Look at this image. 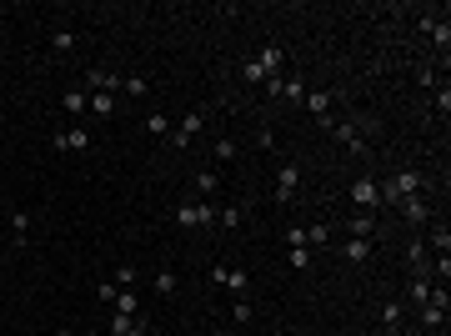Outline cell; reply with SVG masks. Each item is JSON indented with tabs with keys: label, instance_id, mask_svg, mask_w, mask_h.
<instances>
[{
	"label": "cell",
	"instance_id": "obj_10",
	"mask_svg": "<svg viewBox=\"0 0 451 336\" xmlns=\"http://www.w3.org/2000/svg\"><path fill=\"white\" fill-rule=\"evenodd\" d=\"M421 326H426V331H436V326H446V291H441L436 301H426V306H421Z\"/></svg>",
	"mask_w": 451,
	"mask_h": 336
},
{
	"label": "cell",
	"instance_id": "obj_36",
	"mask_svg": "<svg viewBox=\"0 0 451 336\" xmlns=\"http://www.w3.org/2000/svg\"><path fill=\"white\" fill-rule=\"evenodd\" d=\"M96 336H111V331H96Z\"/></svg>",
	"mask_w": 451,
	"mask_h": 336
},
{
	"label": "cell",
	"instance_id": "obj_4",
	"mask_svg": "<svg viewBox=\"0 0 451 336\" xmlns=\"http://www.w3.org/2000/svg\"><path fill=\"white\" fill-rule=\"evenodd\" d=\"M296 191H301V166H281V171H276V201H281V206H291L296 201Z\"/></svg>",
	"mask_w": 451,
	"mask_h": 336
},
{
	"label": "cell",
	"instance_id": "obj_18",
	"mask_svg": "<svg viewBox=\"0 0 451 336\" xmlns=\"http://www.w3.org/2000/svg\"><path fill=\"white\" fill-rule=\"evenodd\" d=\"M421 30H426V35H432L436 46L446 51V40H451V26H446V20H432V15H421Z\"/></svg>",
	"mask_w": 451,
	"mask_h": 336
},
{
	"label": "cell",
	"instance_id": "obj_33",
	"mask_svg": "<svg viewBox=\"0 0 451 336\" xmlns=\"http://www.w3.org/2000/svg\"><path fill=\"white\" fill-rule=\"evenodd\" d=\"M116 286L131 291V286H136V266H121V271H116Z\"/></svg>",
	"mask_w": 451,
	"mask_h": 336
},
{
	"label": "cell",
	"instance_id": "obj_21",
	"mask_svg": "<svg viewBox=\"0 0 451 336\" xmlns=\"http://www.w3.org/2000/svg\"><path fill=\"white\" fill-rule=\"evenodd\" d=\"M276 96H286V100H306V80H301V76H286Z\"/></svg>",
	"mask_w": 451,
	"mask_h": 336
},
{
	"label": "cell",
	"instance_id": "obj_19",
	"mask_svg": "<svg viewBox=\"0 0 451 336\" xmlns=\"http://www.w3.org/2000/svg\"><path fill=\"white\" fill-rule=\"evenodd\" d=\"M426 246H432L436 256H446V251H451V231H446V221H441V226H432V236H426Z\"/></svg>",
	"mask_w": 451,
	"mask_h": 336
},
{
	"label": "cell",
	"instance_id": "obj_16",
	"mask_svg": "<svg viewBox=\"0 0 451 336\" xmlns=\"http://www.w3.org/2000/svg\"><path fill=\"white\" fill-rule=\"evenodd\" d=\"M51 51H55V55H71V51H76V30H71V26H55V30H51Z\"/></svg>",
	"mask_w": 451,
	"mask_h": 336
},
{
	"label": "cell",
	"instance_id": "obj_34",
	"mask_svg": "<svg viewBox=\"0 0 451 336\" xmlns=\"http://www.w3.org/2000/svg\"><path fill=\"white\" fill-rule=\"evenodd\" d=\"M96 297H100V301H116V297H121V286H116V281H100V286H96Z\"/></svg>",
	"mask_w": 451,
	"mask_h": 336
},
{
	"label": "cell",
	"instance_id": "obj_11",
	"mask_svg": "<svg viewBox=\"0 0 451 336\" xmlns=\"http://www.w3.org/2000/svg\"><path fill=\"white\" fill-rule=\"evenodd\" d=\"M341 256L356 261V266H366L371 261V241H361V236H346V246H341Z\"/></svg>",
	"mask_w": 451,
	"mask_h": 336
},
{
	"label": "cell",
	"instance_id": "obj_13",
	"mask_svg": "<svg viewBox=\"0 0 451 336\" xmlns=\"http://www.w3.org/2000/svg\"><path fill=\"white\" fill-rule=\"evenodd\" d=\"M111 336H145V317H111Z\"/></svg>",
	"mask_w": 451,
	"mask_h": 336
},
{
	"label": "cell",
	"instance_id": "obj_24",
	"mask_svg": "<svg viewBox=\"0 0 451 336\" xmlns=\"http://www.w3.org/2000/svg\"><path fill=\"white\" fill-rule=\"evenodd\" d=\"M156 291H161V297H176V291H181V276H176V271H156Z\"/></svg>",
	"mask_w": 451,
	"mask_h": 336
},
{
	"label": "cell",
	"instance_id": "obj_6",
	"mask_svg": "<svg viewBox=\"0 0 451 336\" xmlns=\"http://www.w3.org/2000/svg\"><path fill=\"white\" fill-rule=\"evenodd\" d=\"M351 201H356V211H376V206H381V186H376L371 176H361V181L351 186Z\"/></svg>",
	"mask_w": 451,
	"mask_h": 336
},
{
	"label": "cell",
	"instance_id": "obj_9",
	"mask_svg": "<svg viewBox=\"0 0 451 336\" xmlns=\"http://www.w3.org/2000/svg\"><path fill=\"white\" fill-rule=\"evenodd\" d=\"M196 131H201V111H191L181 125H170V136H166V141H170V145H191V141H196Z\"/></svg>",
	"mask_w": 451,
	"mask_h": 336
},
{
	"label": "cell",
	"instance_id": "obj_7",
	"mask_svg": "<svg viewBox=\"0 0 451 336\" xmlns=\"http://www.w3.org/2000/svg\"><path fill=\"white\" fill-rule=\"evenodd\" d=\"M396 206H401V216L412 221V226H426V221H432V201H426V196H406V201H396Z\"/></svg>",
	"mask_w": 451,
	"mask_h": 336
},
{
	"label": "cell",
	"instance_id": "obj_35",
	"mask_svg": "<svg viewBox=\"0 0 451 336\" xmlns=\"http://www.w3.org/2000/svg\"><path fill=\"white\" fill-rule=\"evenodd\" d=\"M55 336H76V331H66V326H60V331H55Z\"/></svg>",
	"mask_w": 451,
	"mask_h": 336
},
{
	"label": "cell",
	"instance_id": "obj_12",
	"mask_svg": "<svg viewBox=\"0 0 451 336\" xmlns=\"http://www.w3.org/2000/svg\"><path fill=\"white\" fill-rule=\"evenodd\" d=\"M346 231H351V236H361V241H371V236H376V216H371V211H356V216L346 221Z\"/></svg>",
	"mask_w": 451,
	"mask_h": 336
},
{
	"label": "cell",
	"instance_id": "obj_27",
	"mask_svg": "<svg viewBox=\"0 0 451 336\" xmlns=\"http://www.w3.org/2000/svg\"><path fill=\"white\" fill-rule=\"evenodd\" d=\"M111 306H116V317H141V311H136V291H121Z\"/></svg>",
	"mask_w": 451,
	"mask_h": 336
},
{
	"label": "cell",
	"instance_id": "obj_23",
	"mask_svg": "<svg viewBox=\"0 0 451 336\" xmlns=\"http://www.w3.org/2000/svg\"><path fill=\"white\" fill-rule=\"evenodd\" d=\"M85 100H91V96H85V86H76V91H66V96H60V106H66L71 116H80V111H85Z\"/></svg>",
	"mask_w": 451,
	"mask_h": 336
},
{
	"label": "cell",
	"instance_id": "obj_17",
	"mask_svg": "<svg viewBox=\"0 0 451 336\" xmlns=\"http://www.w3.org/2000/svg\"><path fill=\"white\" fill-rule=\"evenodd\" d=\"M10 241H15V246L30 241V211H10Z\"/></svg>",
	"mask_w": 451,
	"mask_h": 336
},
{
	"label": "cell",
	"instance_id": "obj_20",
	"mask_svg": "<svg viewBox=\"0 0 451 336\" xmlns=\"http://www.w3.org/2000/svg\"><path fill=\"white\" fill-rule=\"evenodd\" d=\"M381 326H386V336H396V326H401V301H386V306H381Z\"/></svg>",
	"mask_w": 451,
	"mask_h": 336
},
{
	"label": "cell",
	"instance_id": "obj_31",
	"mask_svg": "<svg viewBox=\"0 0 451 336\" xmlns=\"http://www.w3.org/2000/svg\"><path fill=\"white\" fill-rule=\"evenodd\" d=\"M231 317H236V321H241V326H246V321L256 317V306H251V301L241 297V301H236V306H231Z\"/></svg>",
	"mask_w": 451,
	"mask_h": 336
},
{
	"label": "cell",
	"instance_id": "obj_29",
	"mask_svg": "<svg viewBox=\"0 0 451 336\" xmlns=\"http://www.w3.org/2000/svg\"><path fill=\"white\" fill-rule=\"evenodd\" d=\"M121 91H125V96H145V91H150V80H145V76H125V80H121Z\"/></svg>",
	"mask_w": 451,
	"mask_h": 336
},
{
	"label": "cell",
	"instance_id": "obj_5",
	"mask_svg": "<svg viewBox=\"0 0 451 336\" xmlns=\"http://www.w3.org/2000/svg\"><path fill=\"white\" fill-rule=\"evenodd\" d=\"M55 151H91V131L85 125H66V131H55Z\"/></svg>",
	"mask_w": 451,
	"mask_h": 336
},
{
	"label": "cell",
	"instance_id": "obj_22",
	"mask_svg": "<svg viewBox=\"0 0 451 336\" xmlns=\"http://www.w3.org/2000/svg\"><path fill=\"white\" fill-rule=\"evenodd\" d=\"M216 191H221V176H216V171H201V176H196V196L206 201V196H216Z\"/></svg>",
	"mask_w": 451,
	"mask_h": 336
},
{
	"label": "cell",
	"instance_id": "obj_8",
	"mask_svg": "<svg viewBox=\"0 0 451 336\" xmlns=\"http://www.w3.org/2000/svg\"><path fill=\"white\" fill-rule=\"evenodd\" d=\"M306 111H311L321 125H326V131L336 125V116H331V91H311V96H306Z\"/></svg>",
	"mask_w": 451,
	"mask_h": 336
},
{
	"label": "cell",
	"instance_id": "obj_30",
	"mask_svg": "<svg viewBox=\"0 0 451 336\" xmlns=\"http://www.w3.org/2000/svg\"><path fill=\"white\" fill-rule=\"evenodd\" d=\"M145 131H150V136H170V121H166L161 111H150V116H145Z\"/></svg>",
	"mask_w": 451,
	"mask_h": 336
},
{
	"label": "cell",
	"instance_id": "obj_14",
	"mask_svg": "<svg viewBox=\"0 0 451 336\" xmlns=\"http://www.w3.org/2000/svg\"><path fill=\"white\" fill-rule=\"evenodd\" d=\"M85 91H121V76H111V71H91V76H85Z\"/></svg>",
	"mask_w": 451,
	"mask_h": 336
},
{
	"label": "cell",
	"instance_id": "obj_2",
	"mask_svg": "<svg viewBox=\"0 0 451 336\" xmlns=\"http://www.w3.org/2000/svg\"><path fill=\"white\" fill-rule=\"evenodd\" d=\"M176 226H186V231L216 226V206H211V201H181V206H176Z\"/></svg>",
	"mask_w": 451,
	"mask_h": 336
},
{
	"label": "cell",
	"instance_id": "obj_28",
	"mask_svg": "<svg viewBox=\"0 0 451 336\" xmlns=\"http://www.w3.org/2000/svg\"><path fill=\"white\" fill-rule=\"evenodd\" d=\"M286 261H291L296 271H306V266H311V246H286Z\"/></svg>",
	"mask_w": 451,
	"mask_h": 336
},
{
	"label": "cell",
	"instance_id": "obj_1",
	"mask_svg": "<svg viewBox=\"0 0 451 336\" xmlns=\"http://www.w3.org/2000/svg\"><path fill=\"white\" fill-rule=\"evenodd\" d=\"M426 191V176L421 171H401V176H391L381 186V206H396V201H406V196H421Z\"/></svg>",
	"mask_w": 451,
	"mask_h": 336
},
{
	"label": "cell",
	"instance_id": "obj_32",
	"mask_svg": "<svg viewBox=\"0 0 451 336\" xmlns=\"http://www.w3.org/2000/svg\"><path fill=\"white\" fill-rule=\"evenodd\" d=\"M216 161H236V141H231V136L216 141Z\"/></svg>",
	"mask_w": 451,
	"mask_h": 336
},
{
	"label": "cell",
	"instance_id": "obj_26",
	"mask_svg": "<svg viewBox=\"0 0 451 336\" xmlns=\"http://www.w3.org/2000/svg\"><path fill=\"white\" fill-rule=\"evenodd\" d=\"M241 221H246V216H241V206H221V211H216V226H226V231H236Z\"/></svg>",
	"mask_w": 451,
	"mask_h": 336
},
{
	"label": "cell",
	"instance_id": "obj_3",
	"mask_svg": "<svg viewBox=\"0 0 451 336\" xmlns=\"http://www.w3.org/2000/svg\"><path fill=\"white\" fill-rule=\"evenodd\" d=\"M211 281H216V286H226V291H236V297H246V286H251V276H246V271H236V266H226V261H216V266H211Z\"/></svg>",
	"mask_w": 451,
	"mask_h": 336
},
{
	"label": "cell",
	"instance_id": "obj_15",
	"mask_svg": "<svg viewBox=\"0 0 451 336\" xmlns=\"http://www.w3.org/2000/svg\"><path fill=\"white\" fill-rule=\"evenodd\" d=\"M85 96H91V100H85V111H91V116H111L116 111V96L111 91H85Z\"/></svg>",
	"mask_w": 451,
	"mask_h": 336
},
{
	"label": "cell",
	"instance_id": "obj_25",
	"mask_svg": "<svg viewBox=\"0 0 451 336\" xmlns=\"http://www.w3.org/2000/svg\"><path fill=\"white\" fill-rule=\"evenodd\" d=\"M306 246H321V251H326V246H331V226H321V221L306 226Z\"/></svg>",
	"mask_w": 451,
	"mask_h": 336
}]
</instances>
